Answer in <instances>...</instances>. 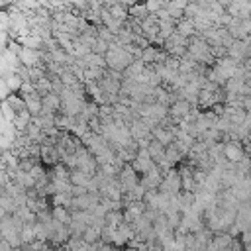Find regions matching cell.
<instances>
[{
	"instance_id": "cell-27",
	"label": "cell",
	"mask_w": 251,
	"mask_h": 251,
	"mask_svg": "<svg viewBox=\"0 0 251 251\" xmlns=\"http://www.w3.org/2000/svg\"><path fill=\"white\" fill-rule=\"evenodd\" d=\"M247 155H249V157H251V147H249V151H247Z\"/></svg>"
},
{
	"instance_id": "cell-22",
	"label": "cell",
	"mask_w": 251,
	"mask_h": 251,
	"mask_svg": "<svg viewBox=\"0 0 251 251\" xmlns=\"http://www.w3.org/2000/svg\"><path fill=\"white\" fill-rule=\"evenodd\" d=\"M167 10H169V14H171V18H173L175 22L182 20V16H184V10H180V8H175V6H167Z\"/></svg>"
},
{
	"instance_id": "cell-25",
	"label": "cell",
	"mask_w": 251,
	"mask_h": 251,
	"mask_svg": "<svg viewBox=\"0 0 251 251\" xmlns=\"http://www.w3.org/2000/svg\"><path fill=\"white\" fill-rule=\"evenodd\" d=\"M143 251H163V247L159 243H149V245H145Z\"/></svg>"
},
{
	"instance_id": "cell-17",
	"label": "cell",
	"mask_w": 251,
	"mask_h": 251,
	"mask_svg": "<svg viewBox=\"0 0 251 251\" xmlns=\"http://www.w3.org/2000/svg\"><path fill=\"white\" fill-rule=\"evenodd\" d=\"M157 55H159V49H157L155 45H149V47H145V49H143L141 61H143V63H153V65H155Z\"/></svg>"
},
{
	"instance_id": "cell-3",
	"label": "cell",
	"mask_w": 251,
	"mask_h": 251,
	"mask_svg": "<svg viewBox=\"0 0 251 251\" xmlns=\"http://www.w3.org/2000/svg\"><path fill=\"white\" fill-rule=\"evenodd\" d=\"M245 155H247V153H245V149H243V145H241L239 141L229 139V141L224 143V157H226L227 161H231V163H239Z\"/></svg>"
},
{
	"instance_id": "cell-4",
	"label": "cell",
	"mask_w": 251,
	"mask_h": 251,
	"mask_svg": "<svg viewBox=\"0 0 251 251\" xmlns=\"http://www.w3.org/2000/svg\"><path fill=\"white\" fill-rule=\"evenodd\" d=\"M151 135H153L157 141H161L165 147H169V145H171V143H175V139H176L175 131H173L171 127H165V126H157V127H153Z\"/></svg>"
},
{
	"instance_id": "cell-10",
	"label": "cell",
	"mask_w": 251,
	"mask_h": 251,
	"mask_svg": "<svg viewBox=\"0 0 251 251\" xmlns=\"http://www.w3.org/2000/svg\"><path fill=\"white\" fill-rule=\"evenodd\" d=\"M16 114L18 112H22V110H27V106H25V100H24V96H16V94H8L6 96V100H4Z\"/></svg>"
},
{
	"instance_id": "cell-19",
	"label": "cell",
	"mask_w": 251,
	"mask_h": 251,
	"mask_svg": "<svg viewBox=\"0 0 251 251\" xmlns=\"http://www.w3.org/2000/svg\"><path fill=\"white\" fill-rule=\"evenodd\" d=\"M98 37L104 39V41H108V43H114V41L118 39V35L112 33L110 27H106V25H100V27H98Z\"/></svg>"
},
{
	"instance_id": "cell-21",
	"label": "cell",
	"mask_w": 251,
	"mask_h": 251,
	"mask_svg": "<svg viewBox=\"0 0 251 251\" xmlns=\"http://www.w3.org/2000/svg\"><path fill=\"white\" fill-rule=\"evenodd\" d=\"M145 6L149 10V14H157L163 8V0H145Z\"/></svg>"
},
{
	"instance_id": "cell-26",
	"label": "cell",
	"mask_w": 251,
	"mask_h": 251,
	"mask_svg": "<svg viewBox=\"0 0 251 251\" xmlns=\"http://www.w3.org/2000/svg\"><path fill=\"white\" fill-rule=\"evenodd\" d=\"M190 2H198V4H202V2H204V0H190Z\"/></svg>"
},
{
	"instance_id": "cell-8",
	"label": "cell",
	"mask_w": 251,
	"mask_h": 251,
	"mask_svg": "<svg viewBox=\"0 0 251 251\" xmlns=\"http://www.w3.org/2000/svg\"><path fill=\"white\" fill-rule=\"evenodd\" d=\"M176 31H178L180 35H184V37H192V35L198 33L196 27H194V22H192L190 18H182V20H178V22H176Z\"/></svg>"
},
{
	"instance_id": "cell-14",
	"label": "cell",
	"mask_w": 251,
	"mask_h": 251,
	"mask_svg": "<svg viewBox=\"0 0 251 251\" xmlns=\"http://www.w3.org/2000/svg\"><path fill=\"white\" fill-rule=\"evenodd\" d=\"M53 200V206H65L71 210V204H73V194L71 192H57L51 196Z\"/></svg>"
},
{
	"instance_id": "cell-16",
	"label": "cell",
	"mask_w": 251,
	"mask_h": 251,
	"mask_svg": "<svg viewBox=\"0 0 251 251\" xmlns=\"http://www.w3.org/2000/svg\"><path fill=\"white\" fill-rule=\"evenodd\" d=\"M0 206H2V212H8V214H14V212L18 210V204H16V200H14L10 194H2Z\"/></svg>"
},
{
	"instance_id": "cell-24",
	"label": "cell",
	"mask_w": 251,
	"mask_h": 251,
	"mask_svg": "<svg viewBox=\"0 0 251 251\" xmlns=\"http://www.w3.org/2000/svg\"><path fill=\"white\" fill-rule=\"evenodd\" d=\"M0 251H16V247H14L10 241L2 239V241H0Z\"/></svg>"
},
{
	"instance_id": "cell-6",
	"label": "cell",
	"mask_w": 251,
	"mask_h": 251,
	"mask_svg": "<svg viewBox=\"0 0 251 251\" xmlns=\"http://www.w3.org/2000/svg\"><path fill=\"white\" fill-rule=\"evenodd\" d=\"M92 176L94 175H90L82 169H71V182L76 184V186H86L88 188V184L92 182Z\"/></svg>"
},
{
	"instance_id": "cell-13",
	"label": "cell",
	"mask_w": 251,
	"mask_h": 251,
	"mask_svg": "<svg viewBox=\"0 0 251 251\" xmlns=\"http://www.w3.org/2000/svg\"><path fill=\"white\" fill-rule=\"evenodd\" d=\"M182 155H184V153H182V151H180V149H178V147H176L175 143H171V145L167 147L165 159H167V161H169V163H171V165L175 167L176 163H180V161H182Z\"/></svg>"
},
{
	"instance_id": "cell-1",
	"label": "cell",
	"mask_w": 251,
	"mask_h": 251,
	"mask_svg": "<svg viewBox=\"0 0 251 251\" xmlns=\"http://www.w3.org/2000/svg\"><path fill=\"white\" fill-rule=\"evenodd\" d=\"M159 190L161 192H169V194H180L182 192V176H180V171H167L161 184H159Z\"/></svg>"
},
{
	"instance_id": "cell-5",
	"label": "cell",
	"mask_w": 251,
	"mask_h": 251,
	"mask_svg": "<svg viewBox=\"0 0 251 251\" xmlns=\"http://www.w3.org/2000/svg\"><path fill=\"white\" fill-rule=\"evenodd\" d=\"M133 169H135V173H139V175H145V173H149L157 163L151 159V157H139V155H135V159L129 163Z\"/></svg>"
},
{
	"instance_id": "cell-18",
	"label": "cell",
	"mask_w": 251,
	"mask_h": 251,
	"mask_svg": "<svg viewBox=\"0 0 251 251\" xmlns=\"http://www.w3.org/2000/svg\"><path fill=\"white\" fill-rule=\"evenodd\" d=\"M202 10H204V8H202V6L198 4V2H190V4H188V6L184 8V16L192 20V18L200 16V12H202Z\"/></svg>"
},
{
	"instance_id": "cell-20",
	"label": "cell",
	"mask_w": 251,
	"mask_h": 251,
	"mask_svg": "<svg viewBox=\"0 0 251 251\" xmlns=\"http://www.w3.org/2000/svg\"><path fill=\"white\" fill-rule=\"evenodd\" d=\"M108 49H110V43L108 41H104V39H96V43L92 45V51L94 53H98V55H106L108 53Z\"/></svg>"
},
{
	"instance_id": "cell-7",
	"label": "cell",
	"mask_w": 251,
	"mask_h": 251,
	"mask_svg": "<svg viewBox=\"0 0 251 251\" xmlns=\"http://www.w3.org/2000/svg\"><path fill=\"white\" fill-rule=\"evenodd\" d=\"M61 106H63V100H61V94H55V92H47L43 96V108L45 110H51L55 114L61 112Z\"/></svg>"
},
{
	"instance_id": "cell-23",
	"label": "cell",
	"mask_w": 251,
	"mask_h": 251,
	"mask_svg": "<svg viewBox=\"0 0 251 251\" xmlns=\"http://www.w3.org/2000/svg\"><path fill=\"white\" fill-rule=\"evenodd\" d=\"M188 4H190V0H169V4H167V6H175V8L184 10Z\"/></svg>"
},
{
	"instance_id": "cell-9",
	"label": "cell",
	"mask_w": 251,
	"mask_h": 251,
	"mask_svg": "<svg viewBox=\"0 0 251 251\" xmlns=\"http://www.w3.org/2000/svg\"><path fill=\"white\" fill-rule=\"evenodd\" d=\"M147 16H149V10H147L145 2H137V4L129 6V18H135V20L143 22Z\"/></svg>"
},
{
	"instance_id": "cell-12",
	"label": "cell",
	"mask_w": 251,
	"mask_h": 251,
	"mask_svg": "<svg viewBox=\"0 0 251 251\" xmlns=\"http://www.w3.org/2000/svg\"><path fill=\"white\" fill-rule=\"evenodd\" d=\"M53 218L57 222H61V224H71L73 212L69 208H65V206H53Z\"/></svg>"
},
{
	"instance_id": "cell-11",
	"label": "cell",
	"mask_w": 251,
	"mask_h": 251,
	"mask_svg": "<svg viewBox=\"0 0 251 251\" xmlns=\"http://www.w3.org/2000/svg\"><path fill=\"white\" fill-rule=\"evenodd\" d=\"M14 214H18V216H20V218H22L25 224H35V222H37V212H33V210H31L27 204L20 206V208H18Z\"/></svg>"
},
{
	"instance_id": "cell-2",
	"label": "cell",
	"mask_w": 251,
	"mask_h": 251,
	"mask_svg": "<svg viewBox=\"0 0 251 251\" xmlns=\"http://www.w3.org/2000/svg\"><path fill=\"white\" fill-rule=\"evenodd\" d=\"M192 108H194V106H192L188 100L178 98V100H175V102L171 104V108H169V116H171V118H175V120H176V124H178L180 120H184V118H188V116H190Z\"/></svg>"
},
{
	"instance_id": "cell-15",
	"label": "cell",
	"mask_w": 251,
	"mask_h": 251,
	"mask_svg": "<svg viewBox=\"0 0 251 251\" xmlns=\"http://www.w3.org/2000/svg\"><path fill=\"white\" fill-rule=\"evenodd\" d=\"M100 235H102V229H98V227H94V226H88L86 229H84V233H82V239L86 241V243H98V241H102L100 239Z\"/></svg>"
}]
</instances>
